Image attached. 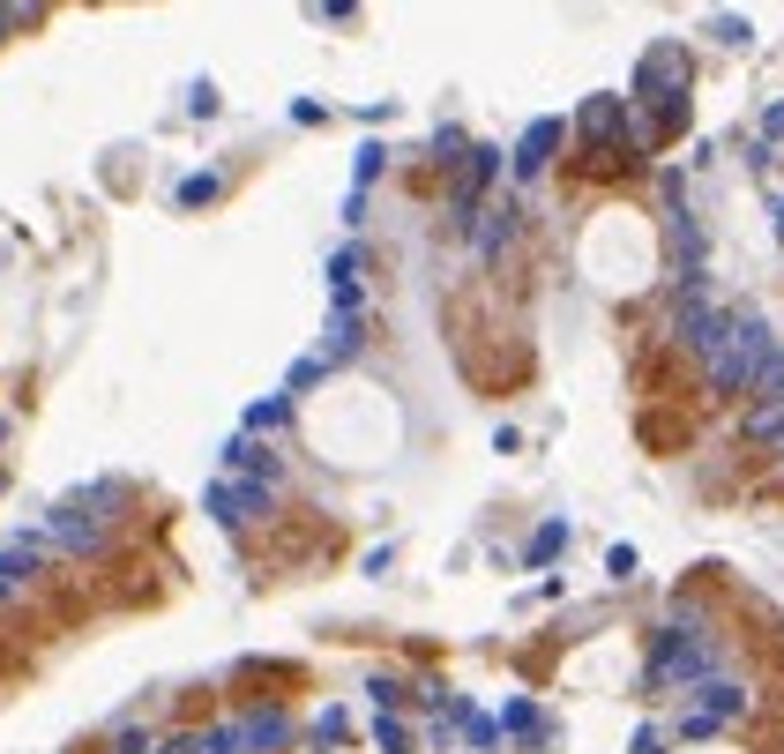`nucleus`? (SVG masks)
Here are the masks:
<instances>
[{"instance_id": "20e7f679", "label": "nucleus", "mask_w": 784, "mask_h": 754, "mask_svg": "<svg viewBox=\"0 0 784 754\" xmlns=\"http://www.w3.org/2000/svg\"><path fill=\"white\" fill-rule=\"evenodd\" d=\"M710 665H717V650H710V635L695 628H665L658 642H650V687H688V680H710Z\"/></svg>"}, {"instance_id": "b1692460", "label": "nucleus", "mask_w": 784, "mask_h": 754, "mask_svg": "<svg viewBox=\"0 0 784 754\" xmlns=\"http://www.w3.org/2000/svg\"><path fill=\"white\" fill-rule=\"evenodd\" d=\"M710 31H717L725 45H747V23H740V15H710Z\"/></svg>"}, {"instance_id": "a878e982", "label": "nucleus", "mask_w": 784, "mask_h": 754, "mask_svg": "<svg viewBox=\"0 0 784 754\" xmlns=\"http://www.w3.org/2000/svg\"><path fill=\"white\" fill-rule=\"evenodd\" d=\"M187 113H203V120H209V113H217V90L195 83V90H187Z\"/></svg>"}, {"instance_id": "aec40b11", "label": "nucleus", "mask_w": 784, "mask_h": 754, "mask_svg": "<svg viewBox=\"0 0 784 754\" xmlns=\"http://www.w3.org/2000/svg\"><path fill=\"white\" fill-rule=\"evenodd\" d=\"M217 187H224L217 172H195V179H180V202H187V210H195V202H217Z\"/></svg>"}, {"instance_id": "412c9836", "label": "nucleus", "mask_w": 784, "mask_h": 754, "mask_svg": "<svg viewBox=\"0 0 784 754\" xmlns=\"http://www.w3.org/2000/svg\"><path fill=\"white\" fill-rule=\"evenodd\" d=\"M322 374H330V367H322V351H314V359H299V367L285 374V396H299V388H314Z\"/></svg>"}, {"instance_id": "c85d7f7f", "label": "nucleus", "mask_w": 784, "mask_h": 754, "mask_svg": "<svg viewBox=\"0 0 784 754\" xmlns=\"http://www.w3.org/2000/svg\"><path fill=\"white\" fill-rule=\"evenodd\" d=\"M120 754H150V747H142V740H135V732H127V740H120Z\"/></svg>"}, {"instance_id": "7c9ffc66", "label": "nucleus", "mask_w": 784, "mask_h": 754, "mask_svg": "<svg viewBox=\"0 0 784 754\" xmlns=\"http://www.w3.org/2000/svg\"><path fill=\"white\" fill-rule=\"evenodd\" d=\"M0 598H8V583H0Z\"/></svg>"}, {"instance_id": "393cba45", "label": "nucleus", "mask_w": 784, "mask_h": 754, "mask_svg": "<svg viewBox=\"0 0 784 754\" xmlns=\"http://www.w3.org/2000/svg\"><path fill=\"white\" fill-rule=\"evenodd\" d=\"M314 740H322V747H336V740H344V710H322V724H314Z\"/></svg>"}, {"instance_id": "9d476101", "label": "nucleus", "mask_w": 784, "mask_h": 754, "mask_svg": "<svg viewBox=\"0 0 784 754\" xmlns=\"http://www.w3.org/2000/svg\"><path fill=\"white\" fill-rule=\"evenodd\" d=\"M463 232H471V247H479V254H500L508 240H516V210H508V202H500V210H479Z\"/></svg>"}, {"instance_id": "f3484780", "label": "nucleus", "mask_w": 784, "mask_h": 754, "mask_svg": "<svg viewBox=\"0 0 784 754\" xmlns=\"http://www.w3.org/2000/svg\"><path fill=\"white\" fill-rule=\"evenodd\" d=\"M561 545H568V523H545V531H538V538L523 545V560H531V568H545V560H553Z\"/></svg>"}, {"instance_id": "6ab92c4d", "label": "nucleus", "mask_w": 784, "mask_h": 754, "mask_svg": "<svg viewBox=\"0 0 784 754\" xmlns=\"http://www.w3.org/2000/svg\"><path fill=\"white\" fill-rule=\"evenodd\" d=\"M359 285V247H336L330 254V292H351Z\"/></svg>"}, {"instance_id": "423d86ee", "label": "nucleus", "mask_w": 784, "mask_h": 754, "mask_svg": "<svg viewBox=\"0 0 784 754\" xmlns=\"http://www.w3.org/2000/svg\"><path fill=\"white\" fill-rule=\"evenodd\" d=\"M747 710V687H733V680H702L695 687V710L680 717V740H710L725 717H740Z\"/></svg>"}, {"instance_id": "6e6552de", "label": "nucleus", "mask_w": 784, "mask_h": 754, "mask_svg": "<svg viewBox=\"0 0 784 754\" xmlns=\"http://www.w3.org/2000/svg\"><path fill=\"white\" fill-rule=\"evenodd\" d=\"M561 135H568L561 120H531V127H523V142H516V158H508V172H516V179H538V172L553 165Z\"/></svg>"}, {"instance_id": "bb28decb", "label": "nucleus", "mask_w": 784, "mask_h": 754, "mask_svg": "<svg viewBox=\"0 0 784 754\" xmlns=\"http://www.w3.org/2000/svg\"><path fill=\"white\" fill-rule=\"evenodd\" d=\"M762 135H784V105H770V113H762Z\"/></svg>"}, {"instance_id": "4be33fe9", "label": "nucleus", "mask_w": 784, "mask_h": 754, "mask_svg": "<svg viewBox=\"0 0 784 754\" xmlns=\"http://www.w3.org/2000/svg\"><path fill=\"white\" fill-rule=\"evenodd\" d=\"M373 740H381V754H412V740H404L396 717H373Z\"/></svg>"}, {"instance_id": "f8f14e48", "label": "nucleus", "mask_w": 784, "mask_h": 754, "mask_svg": "<svg viewBox=\"0 0 784 754\" xmlns=\"http://www.w3.org/2000/svg\"><path fill=\"white\" fill-rule=\"evenodd\" d=\"M449 724H456V732H463V740H471V747H494V740H500V717L471 710L463 695H449Z\"/></svg>"}, {"instance_id": "a211bd4d", "label": "nucleus", "mask_w": 784, "mask_h": 754, "mask_svg": "<svg viewBox=\"0 0 784 754\" xmlns=\"http://www.w3.org/2000/svg\"><path fill=\"white\" fill-rule=\"evenodd\" d=\"M381 165H389V150H381V142H367V150H359V165H351V195H367L373 179H381Z\"/></svg>"}, {"instance_id": "c756f323", "label": "nucleus", "mask_w": 784, "mask_h": 754, "mask_svg": "<svg viewBox=\"0 0 784 754\" xmlns=\"http://www.w3.org/2000/svg\"><path fill=\"white\" fill-rule=\"evenodd\" d=\"M770 217H777V240H784V195H777V202H770Z\"/></svg>"}, {"instance_id": "7ed1b4c3", "label": "nucleus", "mask_w": 784, "mask_h": 754, "mask_svg": "<svg viewBox=\"0 0 784 754\" xmlns=\"http://www.w3.org/2000/svg\"><path fill=\"white\" fill-rule=\"evenodd\" d=\"M635 97H643L650 127H680V120H688V60H680V45L643 53V68H635Z\"/></svg>"}, {"instance_id": "ddd939ff", "label": "nucleus", "mask_w": 784, "mask_h": 754, "mask_svg": "<svg viewBox=\"0 0 784 754\" xmlns=\"http://www.w3.org/2000/svg\"><path fill=\"white\" fill-rule=\"evenodd\" d=\"M359 351V314H330V329H322V367H344Z\"/></svg>"}, {"instance_id": "f257e3e1", "label": "nucleus", "mask_w": 784, "mask_h": 754, "mask_svg": "<svg viewBox=\"0 0 784 754\" xmlns=\"http://www.w3.org/2000/svg\"><path fill=\"white\" fill-rule=\"evenodd\" d=\"M770 359H777L770 322H762L754 306H733V314H725V336H717V351H710L702 367H710V388H717V396H754V381H762Z\"/></svg>"}, {"instance_id": "39448f33", "label": "nucleus", "mask_w": 784, "mask_h": 754, "mask_svg": "<svg viewBox=\"0 0 784 754\" xmlns=\"http://www.w3.org/2000/svg\"><path fill=\"white\" fill-rule=\"evenodd\" d=\"M209 740H217V754H277V747H291V717L285 710H254V717L217 724Z\"/></svg>"}, {"instance_id": "cd10ccee", "label": "nucleus", "mask_w": 784, "mask_h": 754, "mask_svg": "<svg viewBox=\"0 0 784 754\" xmlns=\"http://www.w3.org/2000/svg\"><path fill=\"white\" fill-rule=\"evenodd\" d=\"M15 23H23V8H0V31H15Z\"/></svg>"}, {"instance_id": "5701e85b", "label": "nucleus", "mask_w": 784, "mask_h": 754, "mask_svg": "<svg viewBox=\"0 0 784 754\" xmlns=\"http://www.w3.org/2000/svg\"><path fill=\"white\" fill-rule=\"evenodd\" d=\"M165 754H217V740H209V732H180Z\"/></svg>"}, {"instance_id": "1a4fd4ad", "label": "nucleus", "mask_w": 784, "mask_h": 754, "mask_svg": "<svg viewBox=\"0 0 784 754\" xmlns=\"http://www.w3.org/2000/svg\"><path fill=\"white\" fill-rule=\"evenodd\" d=\"M224 463L247 471V478H262V486H277V456H269V441H254V433H232V441H224Z\"/></svg>"}, {"instance_id": "9b49d317", "label": "nucleus", "mask_w": 784, "mask_h": 754, "mask_svg": "<svg viewBox=\"0 0 784 754\" xmlns=\"http://www.w3.org/2000/svg\"><path fill=\"white\" fill-rule=\"evenodd\" d=\"M38 560H45V538H8L0 545V583L15 590L23 576H38Z\"/></svg>"}, {"instance_id": "f03ea898", "label": "nucleus", "mask_w": 784, "mask_h": 754, "mask_svg": "<svg viewBox=\"0 0 784 754\" xmlns=\"http://www.w3.org/2000/svg\"><path fill=\"white\" fill-rule=\"evenodd\" d=\"M120 501H127L120 478H97V486H83V494L53 501L45 545H60V553H97V545H105V508H120Z\"/></svg>"}, {"instance_id": "0eeeda50", "label": "nucleus", "mask_w": 784, "mask_h": 754, "mask_svg": "<svg viewBox=\"0 0 784 754\" xmlns=\"http://www.w3.org/2000/svg\"><path fill=\"white\" fill-rule=\"evenodd\" d=\"M203 508L217 523H254V515H269V486L262 478H217L203 494Z\"/></svg>"}, {"instance_id": "2eb2a0df", "label": "nucleus", "mask_w": 784, "mask_h": 754, "mask_svg": "<svg viewBox=\"0 0 784 754\" xmlns=\"http://www.w3.org/2000/svg\"><path fill=\"white\" fill-rule=\"evenodd\" d=\"M285 419H291V396H262V404H247V419H240V433H254V441H262V433H277Z\"/></svg>"}, {"instance_id": "4468645a", "label": "nucleus", "mask_w": 784, "mask_h": 754, "mask_svg": "<svg viewBox=\"0 0 784 754\" xmlns=\"http://www.w3.org/2000/svg\"><path fill=\"white\" fill-rule=\"evenodd\" d=\"M576 127L583 135H620V127H627V97H590L576 113Z\"/></svg>"}, {"instance_id": "dca6fc26", "label": "nucleus", "mask_w": 784, "mask_h": 754, "mask_svg": "<svg viewBox=\"0 0 784 754\" xmlns=\"http://www.w3.org/2000/svg\"><path fill=\"white\" fill-rule=\"evenodd\" d=\"M500 732H523V740H538V747L553 740V724L538 717V703H508V710H500Z\"/></svg>"}]
</instances>
